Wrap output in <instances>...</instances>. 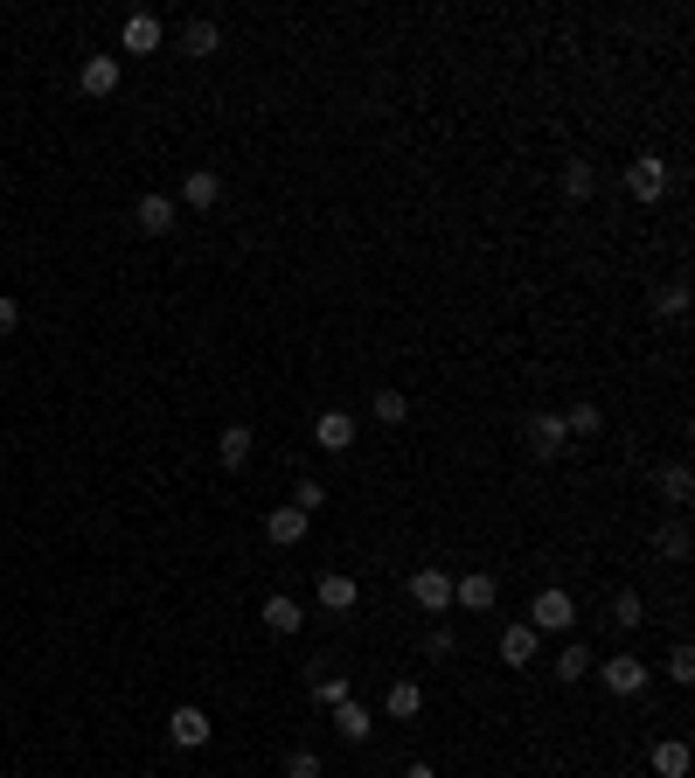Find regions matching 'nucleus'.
I'll return each mask as SVG.
<instances>
[{
    "mask_svg": "<svg viewBox=\"0 0 695 778\" xmlns=\"http://www.w3.org/2000/svg\"><path fill=\"white\" fill-rule=\"evenodd\" d=\"M529 625H536V633H571V625H577L571 591H563V584H542V591L529 598Z\"/></svg>",
    "mask_w": 695,
    "mask_h": 778,
    "instance_id": "nucleus-1",
    "label": "nucleus"
},
{
    "mask_svg": "<svg viewBox=\"0 0 695 778\" xmlns=\"http://www.w3.org/2000/svg\"><path fill=\"white\" fill-rule=\"evenodd\" d=\"M668 188H674V167H668L661 154H640V160L626 167V195H633V202H661Z\"/></svg>",
    "mask_w": 695,
    "mask_h": 778,
    "instance_id": "nucleus-2",
    "label": "nucleus"
},
{
    "mask_svg": "<svg viewBox=\"0 0 695 778\" xmlns=\"http://www.w3.org/2000/svg\"><path fill=\"white\" fill-rule=\"evenodd\" d=\"M410 605H418V612H431V619H445V612H453V577H445L439 563L410 571Z\"/></svg>",
    "mask_w": 695,
    "mask_h": 778,
    "instance_id": "nucleus-3",
    "label": "nucleus"
},
{
    "mask_svg": "<svg viewBox=\"0 0 695 778\" xmlns=\"http://www.w3.org/2000/svg\"><path fill=\"white\" fill-rule=\"evenodd\" d=\"M598 681H606V689H612L619 702H633V695H640V689H647V681H654V668H647V660H640V654H612V660H606V668H598Z\"/></svg>",
    "mask_w": 695,
    "mask_h": 778,
    "instance_id": "nucleus-4",
    "label": "nucleus"
},
{
    "mask_svg": "<svg viewBox=\"0 0 695 778\" xmlns=\"http://www.w3.org/2000/svg\"><path fill=\"white\" fill-rule=\"evenodd\" d=\"M494 598H501V584L487 577V571L453 577V612H494Z\"/></svg>",
    "mask_w": 695,
    "mask_h": 778,
    "instance_id": "nucleus-5",
    "label": "nucleus"
},
{
    "mask_svg": "<svg viewBox=\"0 0 695 778\" xmlns=\"http://www.w3.org/2000/svg\"><path fill=\"white\" fill-rule=\"evenodd\" d=\"M167 737H175L181 751H202L209 744V709H202V702H181V709L167 716Z\"/></svg>",
    "mask_w": 695,
    "mask_h": 778,
    "instance_id": "nucleus-6",
    "label": "nucleus"
},
{
    "mask_svg": "<svg viewBox=\"0 0 695 778\" xmlns=\"http://www.w3.org/2000/svg\"><path fill=\"white\" fill-rule=\"evenodd\" d=\"M160 43H167L160 14H125V28H119V49H125V56H154Z\"/></svg>",
    "mask_w": 695,
    "mask_h": 778,
    "instance_id": "nucleus-7",
    "label": "nucleus"
},
{
    "mask_svg": "<svg viewBox=\"0 0 695 778\" xmlns=\"http://www.w3.org/2000/svg\"><path fill=\"white\" fill-rule=\"evenodd\" d=\"M307 522H313V515H299L292 501H278V507H265V542H278V549L307 542Z\"/></svg>",
    "mask_w": 695,
    "mask_h": 778,
    "instance_id": "nucleus-8",
    "label": "nucleus"
},
{
    "mask_svg": "<svg viewBox=\"0 0 695 778\" xmlns=\"http://www.w3.org/2000/svg\"><path fill=\"white\" fill-rule=\"evenodd\" d=\"M536 654H542V633H536L529 619L501 633V668H536Z\"/></svg>",
    "mask_w": 695,
    "mask_h": 778,
    "instance_id": "nucleus-9",
    "label": "nucleus"
},
{
    "mask_svg": "<svg viewBox=\"0 0 695 778\" xmlns=\"http://www.w3.org/2000/svg\"><path fill=\"white\" fill-rule=\"evenodd\" d=\"M334 716V737H341V744H369V737H375V716H369V702H341V709H327Z\"/></svg>",
    "mask_w": 695,
    "mask_h": 778,
    "instance_id": "nucleus-10",
    "label": "nucleus"
},
{
    "mask_svg": "<svg viewBox=\"0 0 695 778\" xmlns=\"http://www.w3.org/2000/svg\"><path fill=\"white\" fill-rule=\"evenodd\" d=\"M119 56H84V70H77V84H84V98H111L119 91Z\"/></svg>",
    "mask_w": 695,
    "mask_h": 778,
    "instance_id": "nucleus-11",
    "label": "nucleus"
},
{
    "mask_svg": "<svg viewBox=\"0 0 695 778\" xmlns=\"http://www.w3.org/2000/svg\"><path fill=\"white\" fill-rule=\"evenodd\" d=\"M313 445H321V452H348L355 445V417L348 410H321V417H313Z\"/></svg>",
    "mask_w": 695,
    "mask_h": 778,
    "instance_id": "nucleus-12",
    "label": "nucleus"
},
{
    "mask_svg": "<svg viewBox=\"0 0 695 778\" xmlns=\"http://www.w3.org/2000/svg\"><path fill=\"white\" fill-rule=\"evenodd\" d=\"M299 625H307V605H299V598H286V591H272V598H265V633L292 639Z\"/></svg>",
    "mask_w": 695,
    "mask_h": 778,
    "instance_id": "nucleus-13",
    "label": "nucleus"
},
{
    "mask_svg": "<svg viewBox=\"0 0 695 778\" xmlns=\"http://www.w3.org/2000/svg\"><path fill=\"white\" fill-rule=\"evenodd\" d=\"M647 757H654V778H688V765H695L688 737H661V744H654Z\"/></svg>",
    "mask_w": 695,
    "mask_h": 778,
    "instance_id": "nucleus-14",
    "label": "nucleus"
},
{
    "mask_svg": "<svg viewBox=\"0 0 695 778\" xmlns=\"http://www.w3.org/2000/svg\"><path fill=\"white\" fill-rule=\"evenodd\" d=\"M529 445L542 452V459H563V452H571V431H563V417H556V410H542L536 424H529Z\"/></svg>",
    "mask_w": 695,
    "mask_h": 778,
    "instance_id": "nucleus-15",
    "label": "nucleus"
},
{
    "mask_svg": "<svg viewBox=\"0 0 695 778\" xmlns=\"http://www.w3.org/2000/svg\"><path fill=\"white\" fill-rule=\"evenodd\" d=\"M181 202H188V208H216V202H223V175H216V167H188Z\"/></svg>",
    "mask_w": 695,
    "mask_h": 778,
    "instance_id": "nucleus-16",
    "label": "nucleus"
},
{
    "mask_svg": "<svg viewBox=\"0 0 695 778\" xmlns=\"http://www.w3.org/2000/svg\"><path fill=\"white\" fill-rule=\"evenodd\" d=\"M133 223H140L146 237H167V230H175V195H140L133 202Z\"/></svg>",
    "mask_w": 695,
    "mask_h": 778,
    "instance_id": "nucleus-17",
    "label": "nucleus"
},
{
    "mask_svg": "<svg viewBox=\"0 0 695 778\" xmlns=\"http://www.w3.org/2000/svg\"><path fill=\"white\" fill-rule=\"evenodd\" d=\"M418 709H424V689H418V681H390V689H383V716H390V723H410Z\"/></svg>",
    "mask_w": 695,
    "mask_h": 778,
    "instance_id": "nucleus-18",
    "label": "nucleus"
},
{
    "mask_svg": "<svg viewBox=\"0 0 695 778\" xmlns=\"http://www.w3.org/2000/svg\"><path fill=\"white\" fill-rule=\"evenodd\" d=\"M355 605H362V584L341 577V571H327L321 577V612H355Z\"/></svg>",
    "mask_w": 695,
    "mask_h": 778,
    "instance_id": "nucleus-19",
    "label": "nucleus"
},
{
    "mask_svg": "<svg viewBox=\"0 0 695 778\" xmlns=\"http://www.w3.org/2000/svg\"><path fill=\"white\" fill-rule=\"evenodd\" d=\"M307 689H313V709H341V702L355 695V681H348V674H321V668H313V674H307Z\"/></svg>",
    "mask_w": 695,
    "mask_h": 778,
    "instance_id": "nucleus-20",
    "label": "nucleus"
},
{
    "mask_svg": "<svg viewBox=\"0 0 695 778\" xmlns=\"http://www.w3.org/2000/svg\"><path fill=\"white\" fill-rule=\"evenodd\" d=\"M251 424H223V439H216V459L223 466H251Z\"/></svg>",
    "mask_w": 695,
    "mask_h": 778,
    "instance_id": "nucleus-21",
    "label": "nucleus"
},
{
    "mask_svg": "<svg viewBox=\"0 0 695 778\" xmlns=\"http://www.w3.org/2000/svg\"><path fill=\"white\" fill-rule=\"evenodd\" d=\"M563 195H571V202H591V195H598V167H591V160H563Z\"/></svg>",
    "mask_w": 695,
    "mask_h": 778,
    "instance_id": "nucleus-22",
    "label": "nucleus"
},
{
    "mask_svg": "<svg viewBox=\"0 0 695 778\" xmlns=\"http://www.w3.org/2000/svg\"><path fill=\"white\" fill-rule=\"evenodd\" d=\"M688 493H695V472L674 459V466H661V501L668 507H688Z\"/></svg>",
    "mask_w": 695,
    "mask_h": 778,
    "instance_id": "nucleus-23",
    "label": "nucleus"
},
{
    "mask_svg": "<svg viewBox=\"0 0 695 778\" xmlns=\"http://www.w3.org/2000/svg\"><path fill=\"white\" fill-rule=\"evenodd\" d=\"M612 625H619V633H640V625H647V598L640 591H619L612 598Z\"/></svg>",
    "mask_w": 695,
    "mask_h": 778,
    "instance_id": "nucleus-24",
    "label": "nucleus"
},
{
    "mask_svg": "<svg viewBox=\"0 0 695 778\" xmlns=\"http://www.w3.org/2000/svg\"><path fill=\"white\" fill-rule=\"evenodd\" d=\"M550 674H556V681H585V674H591V647H585V639H571V647L556 654Z\"/></svg>",
    "mask_w": 695,
    "mask_h": 778,
    "instance_id": "nucleus-25",
    "label": "nucleus"
},
{
    "mask_svg": "<svg viewBox=\"0 0 695 778\" xmlns=\"http://www.w3.org/2000/svg\"><path fill=\"white\" fill-rule=\"evenodd\" d=\"M661 674L674 681V689H688V681H695V647H688V639H674V647H668V660H661Z\"/></svg>",
    "mask_w": 695,
    "mask_h": 778,
    "instance_id": "nucleus-26",
    "label": "nucleus"
},
{
    "mask_svg": "<svg viewBox=\"0 0 695 778\" xmlns=\"http://www.w3.org/2000/svg\"><path fill=\"white\" fill-rule=\"evenodd\" d=\"M181 49H188V56H216V49H223V28H216V22H188V28H181Z\"/></svg>",
    "mask_w": 695,
    "mask_h": 778,
    "instance_id": "nucleus-27",
    "label": "nucleus"
},
{
    "mask_svg": "<svg viewBox=\"0 0 695 778\" xmlns=\"http://www.w3.org/2000/svg\"><path fill=\"white\" fill-rule=\"evenodd\" d=\"M598 424H606L598 404H571V410H563V431H571V439H598Z\"/></svg>",
    "mask_w": 695,
    "mask_h": 778,
    "instance_id": "nucleus-28",
    "label": "nucleus"
},
{
    "mask_svg": "<svg viewBox=\"0 0 695 778\" xmlns=\"http://www.w3.org/2000/svg\"><path fill=\"white\" fill-rule=\"evenodd\" d=\"M654 556H661V563H688V528H682V522H668L661 536H654Z\"/></svg>",
    "mask_w": 695,
    "mask_h": 778,
    "instance_id": "nucleus-29",
    "label": "nucleus"
},
{
    "mask_svg": "<svg viewBox=\"0 0 695 778\" xmlns=\"http://www.w3.org/2000/svg\"><path fill=\"white\" fill-rule=\"evenodd\" d=\"M404 417H410L404 390H375V424H404Z\"/></svg>",
    "mask_w": 695,
    "mask_h": 778,
    "instance_id": "nucleus-30",
    "label": "nucleus"
},
{
    "mask_svg": "<svg viewBox=\"0 0 695 778\" xmlns=\"http://www.w3.org/2000/svg\"><path fill=\"white\" fill-rule=\"evenodd\" d=\"M424 654H431V660H453V654H459V633H453L445 619H439V625H424Z\"/></svg>",
    "mask_w": 695,
    "mask_h": 778,
    "instance_id": "nucleus-31",
    "label": "nucleus"
},
{
    "mask_svg": "<svg viewBox=\"0 0 695 778\" xmlns=\"http://www.w3.org/2000/svg\"><path fill=\"white\" fill-rule=\"evenodd\" d=\"M654 313H661V320H682V313H688V286H661V292H654Z\"/></svg>",
    "mask_w": 695,
    "mask_h": 778,
    "instance_id": "nucleus-32",
    "label": "nucleus"
},
{
    "mask_svg": "<svg viewBox=\"0 0 695 778\" xmlns=\"http://www.w3.org/2000/svg\"><path fill=\"white\" fill-rule=\"evenodd\" d=\"M292 507H299V515H321V507H327V487H321V480H299V487H292Z\"/></svg>",
    "mask_w": 695,
    "mask_h": 778,
    "instance_id": "nucleus-33",
    "label": "nucleus"
},
{
    "mask_svg": "<svg viewBox=\"0 0 695 778\" xmlns=\"http://www.w3.org/2000/svg\"><path fill=\"white\" fill-rule=\"evenodd\" d=\"M286 778H327V771H321V757L299 744V751H286Z\"/></svg>",
    "mask_w": 695,
    "mask_h": 778,
    "instance_id": "nucleus-34",
    "label": "nucleus"
},
{
    "mask_svg": "<svg viewBox=\"0 0 695 778\" xmlns=\"http://www.w3.org/2000/svg\"><path fill=\"white\" fill-rule=\"evenodd\" d=\"M14 327H22V307H14V299L0 292V334H14Z\"/></svg>",
    "mask_w": 695,
    "mask_h": 778,
    "instance_id": "nucleus-35",
    "label": "nucleus"
},
{
    "mask_svg": "<svg viewBox=\"0 0 695 778\" xmlns=\"http://www.w3.org/2000/svg\"><path fill=\"white\" fill-rule=\"evenodd\" d=\"M404 778H439V771H431V765H424V757H418V765H404Z\"/></svg>",
    "mask_w": 695,
    "mask_h": 778,
    "instance_id": "nucleus-36",
    "label": "nucleus"
}]
</instances>
